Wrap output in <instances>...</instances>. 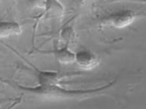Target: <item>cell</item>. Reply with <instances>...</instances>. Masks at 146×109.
Listing matches in <instances>:
<instances>
[{
    "label": "cell",
    "instance_id": "obj_1",
    "mask_svg": "<svg viewBox=\"0 0 146 109\" xmlns=\"http://www.w3.org/2000/svg\"><path fill=\"white\" fill-rule=\"evenodd\" d=\"M3 82L16 89L31 94L33 96L48 98L79 99L103 94L116 84L117 79L101 87L87 89H68L61 87L60 85L38 84L35 87H27L10 80H3Z\"/></svg>",
    "mask_w": 146,
    "mask_h": 109
},
{
    "label": "cell",
    "instance_id": "obj_2",
    "mask_svg": "<svg viewBox=\"0 0 146 109\" xmlns=\"http://www.w3.org/2000/svg\"><path fill=\"white\" fill-rule=\"evenodd\" d=\"M146 17V12H136L131 10H119L103 16L100 23L104 26L115 29H123L130 26L138 19Z\"/></svg>",
    "mask_w": 146,
    "mask_h": 109
},
{
    "label": "cell",
    "instance_id": "obj_3",
    "mask_svg": "<svg viewBox=\"0 0 146 109\" xmlns=\"http://www.w3.org/2000/svg\"><path fill=\"white\" fill-rule=\"evenodd\" d=\"M27 61L34 69L39 85H60L62 79L72 75L70 73L63 74L59 71L40 70L31 63L29 61Z\"/></svg>",
    "mask_w": 146,
    "mask_h": 109
},
{
    "label": "cell",
    "instance_id": "obj_4",
    "mask_svg": "<svg viewBox=\"0 0 146 109\" xmlns=\"http://www.w3.org/2000/svg\"><path fill=\"white\" fill-rule=\"evenodd\" d=\"M75 63L80 68L85 70H90L100 64L98 55L90 50L82 49L75 52Z\"/></svg>",
    "mask_w": 146,
    "mask_h": 109
},
{
    "label": "cell",
    "instance_id": "obj_5",
    "mask_svg": "<svg viewBox=\"0 0 146 109\" xmlns=\"http://www.w3.org/2000/svg\"><path fill=\"white\" fill-rule=\"evenodd\" d=\"M42 52V53L52 54L56 61L62 65L72 64L75 61V53L70 49L68 45H64L62 47L54 48L51 50Z\"/></svg>",
    "mask_w": 146,
    "mask_h": 109
},
{
    "label": "cell",
    "instance_id": "obj_6",
    "mask_svg": "<svg viewBox=\"0 0 146 109\" xmlns=\"http://www.w3.org/2000/svg\"><path fill=\"white\" fill-rule=\"evenodd\" d=\"M22 32V27L18 22L13 21H3L0 23V37L1 39L19 36Z\"/></svg>",
    "mask_w": 146,
    "mask_h": 109
},
{
    "label": "cell",
    "instance_id": "obj_7",
    "mask_svg": "<svg viewBox=\"0 0 146 109\" xmlns=\"http://www.w3.org/2000/svg\"><path fill=\"white\" fill-rule=\"evenodd\" d=\"M64 8L58 0H47L45 8L39 19L42 16L46 18H54L62 16L64 14Z\"/></svg>",
    "mask_w": 146,
    "mask_h": 109
},
{
    "label": "cell",
    "instance_id": "obj_8",
    "mask_svg": "<svg viewBox=\"0 0 146 109\" xmlns=\"http://www.w3.org/2000/svg\"><path fill=\"white\" fill-rule=\"evenodd\" d=\"M75 36L74 31L73 30L72 27H68L66 28L62 31V34H61V37L64 39V41H66L65 45H69V43L71 42V41L74 39V37Z\"/></svg>",
    "mask_w": 146,
    "mask_h": 109
},
{
    "label": "cell",
    "instance_id": "obj_9",
    "mask_svg": "<svg viewBox=\"0 0 146 109\" xmlns=\"http://www.w3.org/2000/svg\"><path fill=\"white\" fill-rule=\"evenodd\" d=\"M47 0H29V5L33 8H40L44 10Z\"/></svg>",
    "mask_w": 146,
    "mask_h": 109
},
{
    "label": "cell",
    "instance_id": "obj_10",
    "mask_svg": "<svg viewBox=\"0 0 146 109\" xmlns=\"http://www.w3.org/2000/svg\"><path fill=\"white\" fill-rule=\"evenodd\" d=\"M88 0H73L74 3L77 6H81L86 3Z\"/></svg>",
    "mask_w": 146,
    "mask_h": 109
},
{
    "label": "cell",
    "instance_id": "obj_11",
    "mask_svg": "<svg viewBox=\"0 0 146 109\" xmlns=\"http://www.w3.org/2000/svg\"><path fill=\"white\" fill-rule=\"evenodd\" d=\"M130 1L135 2V3H140L146 4V0H131Z\"/></svg>",
    "mask_w": 146,
    "mask_h": 109
}]
</instances>
